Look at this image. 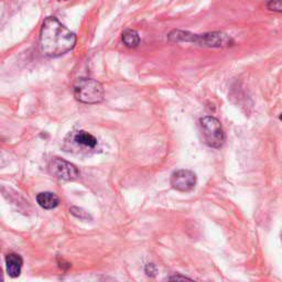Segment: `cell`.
I'll use <instances>...</instances> for the list:
<instances>
[{"mask_svg":"<svg viewBox=\"0 0 282 282\" xmlns=\"http://www.w3.org/2000/svg\"><path fill=\"white\" fill-rule=\"evenodd\" d=\"M76 44V35L55 17L44 20L40 31V49L44 55L57 57L73 50Z\"/></svg>","mask_w":282,"mask_h":282,"instance_id":"6da1fadb","label":"cell"},{"mask_svg":"<svg viewBox=\"0 0 282 282\" xmlns=\"http://www.w3.org/2000/svg\"><path fill=\"white\" fill-rule=\"evenodd\" d=\"M169 39L174 42H194L208 48H225L232 42L227 34L222 32L192 34L184 31H173L169 34Z\"/></svg>","mask_w":282,"mask_h":282,"instance_id":"7a4b0ae2","label":"cell"},{"mask_svg":"<svg viewBox=\"0 0 282 282\" xmlns=\"http://www.w3.org/2000/svg\"><path fill=\"white\" fill-rule=\"evenodd\" d=\"M74 96L84 104H98L104 101L103 85L93 78H77L74 84Z\"/></svg>","mask_w":282,"mask_h":282,"instance_id":"3957f363","label":"cell"},{"mask_svg":"<svg viewBox=\"0 0 282 282\" xmlns=\"http://www.w3.org/2000/svg\"><path fill=\"white\" fill-rule=\"evenodd\" d=\"M200 124L205 143L211 148H221L225 141V133L219 120L212 116H206L200 120Z\"/></svg>","mask_w":282,"mask_h":282,"instance_id":"277c9868","label":"cell"},{"mask_svg":"<svg viewBox=\"0 0 282 282\" xmlns=\"http://www.w3.org/2000/svg\"><path fill=\"white\" fill-rule=\"evenodd\" d=\"M50 172L60 180L73 181L79 177V171L74 164L61 158H53L50 162Z\"/></svg>","mask_w":282,"mask_h":282,"instance_id":"5b68a950","label":"cell"},{"mask_svg":"<svg viewBox=\"0 0 282 282\" xmlns=\"http://www.w3.org/2000/svg\"><path fill=\"white\" fill-rule=\"evenodd\" d=\"M171 185L180 192H191L196 185V174L191 170H178L171 176Z\"/></svg>","mask_w":282,"mask_h":282,"instance_id":"8992f818","label":"cell"},{"mask_svg":"<svg viewBox=\"0 0 282 282\" xmlns=\"http://www.w3.org/2000/svg\"><path fill=\"white\" fill-rule=\"evenodd\" d=\"M73 141L78 147L85 148V149H94L97 146V139L92 133L87 131L79 130L73 135Z\"/></svg>","mask_w":282,"mask_h":282,"instance_id":"52a82bcc","label":"cell"},{"mask_svg":"<svg viewBox=\"0 0 282 282\" xmlns=\"http://www.w3.org/2000/svg\"><path fill=\"white\" fill-rule=\"evenodd\" d=\"M6 263H7L8 275L10 276L11 278H17V277H19L22 263H24L21 256H19L18 254H9L6 257Z\"/></svg>","mask_w":282,"mask_h":282,"instance_id":"ba28073f","label":"cell"},{"mask_svg":"<svg viewBox=\"0 0 282 282\" xmlns=\"http://www.w3.org/2000/svg\"><path fill=\"white\" fill-rule=\"evenodd\" d=\"M37 202L44 209H53L60 204V199L52 192H42L38 194Z\"/></svg>","mask_w":282,"mask_h":282,"instance_id":"9c48e42d","label":"cell"},{"mask_svg":"<svg viewBox=\"0 0 282 282\" xmlns=\"http://www.w3.org/2000/svg\"><path fill=\"white\" fill-rule=\"evenodd\" d=\"M122 39H123V42L125 46L128 48H137L140 43L139 34H138L137 31L131 30V29L125 30L123 32Z\"/></svg>","mask_w":282,"mask_h":282,"instance_id":"30bf717a","label":"cell"},{"mask_svg":"<svg viewBox=\"0 0 282 282\" xmlns=\"http://www.w3.org/2000/svg\"><path fill=\"white\" fill-rule=\"evenodd\" d=\"M267 8L271 11L281 12L282 11V0H269L267 2Z\"/></svg>","mask_w":282,"mask_h":282,"instance_id":"8fae6325","label":"cell"},{"mask_svg":"<svg viewBox=\"0 0 282 282\" xmlns=\"http://www.w3.org/2000/svg\"><path fill=\"white\" fill-rule=\"evenodd\" d=\"M70 212L74 215V216L76 217H78L80 219H88V218H91L89 217V215L87 212H85L83 211L82 208H78V207H72L70 209Z\"/></svg>","mask_w":282,"mask_h":282,"instance_id":"7c38bea8","label":"cell"},{"mask_svg":"<svg viewBox=\"0 0 282 282\" xmlns=\"http://www.w3.org/2000/svg\"><path fill=\"white\" fill-rule=\"evenodd\" d=\"M146 272H147L148 276H151V277L155 276L156 269H155V266L154 265V263H148L147 267H146Z\"/></svg>","mask_w":282,"mask_h":282,"instance_id":"4fadbf2b","label":"cell"},{"mask_svg":"<svg viewBox=\"0 0 282 282\" xmlns=\"http://www.w3.org/2000/svg\"><path fill=\"white\" fill-rule=\"evenodd\" d=\"M169 280H191V279L186 278V277H182V276H174V277H170Z\"/></svg>","mask_w":282,"mask_h":282,"instance_id":"5bb4252c","label":"cell"},{"mask_svg":"<svg viewBox=\"0 0 282 282\" xmlns=\"http://www.w3.org/2000/svg\"><path fill=\"white\" fill-rule=\"evenodd\" d=\"M0 281H3V275H2L1 269H0Z\"/></svg>","mask_w":282,"mask_h":282,"instance_id":"9a60e30c","label":"cell"},{"mask_svg":"<svg viewBox=\"0 0 282 282\" xmlns=\"http://www.w3.org/2000/svg\"><path fill=\"white\" fill-rule=\"evenodd\" d=\"M59 1H66V0H59Z\"/></svg>","mask_w":282,"mask_h":282,"instance_id":"2e32d148","label":"cell"}]
</instances>
